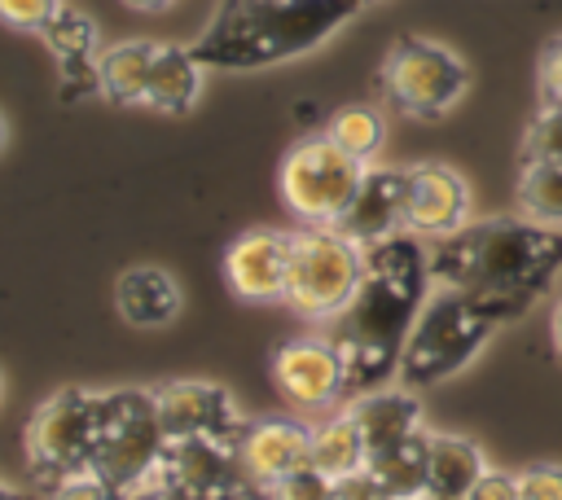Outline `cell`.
<instances>
[{"label":"cell","mask_w":562,"mask_h":500,"mask_svg":"<svg viewBox=\"0 0 562 500\" xmlns=\"http://www.w3.org/2000/svg\"><path fill=\"white\" fill-rule=\"evenodd\" d=\"M127 9H136V13H158V9H167L171 0H123Z\"/></svg>","instance_id":"obj_36"},{"label":"cell","mask_w":562,"mask_h":500,"mask_svg":"<svg viewBox=\"0 0 562 500\" xmlns=\"http://www.w3.org/2000/svg\"><path fill=\"white\" fill-rule=\"evenodd\" d=\"M4 136H9V127H4V114H0V149H4Z\"/></svg>","instance_id":"obj_40"},{"label":"cell","mask_w":562,"mask_h":500,"mask_svg":"<svg viewBox=\"0 0 562 500\" xmlns=\"http://www.w3.org/2000/svg\"><path fill=\"white\" fill-rule=\"evenodd\" d=\"M404 193H408V171L364 167V180L334 228L360 246H373L391 232H404Z\"/></svg>","instance_id":"obj_16"},{"label":"cell","mask_w":562,"mask_h":500,"mask_svg":"<svg viewBox=\"0 0 562 500\" xmlns=\"http://www.w3.org/2000/svg\"><path fill=\"white\" fill-rule=\"evenodd\" d=\"M364 276V246L334 224H307L290 232L285 303L307 320H334Z\"/></svg>","instance_id":"obj_6"},{"label":"cell","mask_w":562,"mask_h":500,"mask_svg":"<svg viewBox=\"0 0 562 500\" xmlns=\"http://www.w3.org/2000/svg\"><path fill=\"white\" fill-rule=\"evenodd\" d=\"M154 395L167 439H237L246 430L237 399L220 382L184 377V382H162Z\"/></svg>","instance_id":"obj_12"},{"label":"cell","mask_w":562,"mask_h":500,"mask_svg":"<svg viewBox=\"0 0 562 500\" xmlns=\"http://www.w3.org/2000/svg\"><path fill=\"white\" fill-rule=\"evenodd\" d=\"M553 342H558V351H562V303H558V311H553Z\"/></svg>","instance_id":"obj_38"},{"label":"cell","mask_w":562,"mask_h":500,"mask_svg":"<svg viewBox=\"0 0 562 500\" xmlns=\"http://www.w3.org/2000/svg\"><path fill=\"white\" fill-rule=\"evenodd\" d=\"M325 136H329L338 149H347L351 158L369 162V158L382 149L386 123H382V114H378L373 105H342V110L325 123Z\"/></svg>","instance_id":"obj_26"},{"label":"cell","mask_w":562,"mask_h":500,"mask_svg":"<svg viewBox=\"0 0 562 500\" xmlns=\"http://www.w3.org/2000/svg\"><path fill=\"white\" fill-rule=\"evenodd\" d=\"M272 386L299 408H329L347 399V368L334 338H294L281 342L268 360Z\"/></svg>","instance_id":"obj_11"},{"label":"cell","mask_w":562,"mask_h":500,"mask_svg":"<svg viewBox=\"0 0 562 500\" xmlns=\"http://www.w3.org/2000/svg\"><path fill=\"white\" fill-rule=\"evenodd\" d=\"M149 478L206 500H263V491L241 469L237 439H167V452Z\"/></svg>","instance_id":"obj_10"},{"label":"cell","mask_w":562,"mask_h":500,"mask_svg":"<svg viewBox=\"0 0 562 500\" xmlns=\"http://www.w3.org/2000/svg\"><path fill=\"white\" fill-rule=\"evenodd\" d=\"M0 500H31V496L18 491V487H9V482H0Z\"/></svg>","instance_id":"obj_37"},{"label":"cell","mask_w":562,"mask_h":500,"mask_svg":"<svg viewBox=\"0 0 562 500\" xmlns=\"http://www.w3.org/2000/svg\"><path fill=\"white\" fill-rule=\"evenodd\" d=\"M307 452H312V430L290 417H259V421H246V430L237 434L241 469L263 496L277 478L307 465Z\"/></svg>","instance_id":"obj_15"},{"label":"cell","mask_w":562,"mask_h":500,"mask_svg":"<svg viewBox=\"0 0 562 500\" xmlns=\"http://www.w3.org/2000/svg\"><path fill=\"white\" fill-rule=\"evenodd\" d=\"M224 276L228 289L246 303H277L285 298V276H290V232L277 228H250L233 237L224 250Z\"/></svg>","instance_id":"obj_14"},{"label":"cell","mask_w":562,"mask_h":500,"mask_svg":"<svg viewBox=\"0 0 562 500\" xmlns=\"http://www.w3.org/2000/svg\"><path fill=\"white\" fill-rule=\"evenodd\" d=\"M527 158H544V162H562V105H544L522 140V162Z\"/></svg>","instance_id":"obj_28"},{"label":"cell","mask_w":562,"mask_h":500,"mask_svg":"<svg viewBox=\"0 0 562 500\" xmlns=\"http://www.w3.org/2000/svg\"><path fill=\"white\" fill-rule=\"evenodd\" d=\"M540 96L544 105H562V35H553L540 53Z\"/></svg>","instance_id":"obj_32"},{"label":"cell","mask_w":562,"mask_h":500,"mask_svg":"<svg viewBox=\"0 0 562 500\" xmlns=\"http://www.w3.org/2000/svg\"><path fill=\"white\" fill-rule=\"evenodd\" d=\"M426 456H430V434L417 430L382 452H369L364 474L391 496V500H413L426 491Z\"/></svg>","instance_id":"obj_22"},{"label":"cell","mask_w":562,"mask_h":500,"mask_svg":"<svg viewBox=\"0 0 562 500\" xmlns=\"http://www.w3.org/2000/svg\"><path fill=\"white\" fill-rule=\"evenodd\" d=\"M167 452V430L158 417L154 390H101L97 395V430H92V461L88 474L132 491L140 487Z\"/></svg>","instance_id":"obj_5"},{"label":"cell","mask_w":562,"mask_h":500,"mask_svg":"<svg viewBox=\"0 0 562 500\" xmlns=\"http://www.w3.org/2000/svg\"><path fill=\"white\" fill-rule=\"evenodd\" d=\"M127 500H206V496H193V491L171 487V482H162V478H145L140 487L127 491Z\"/></svg>","instance_id":"obj_35"},{"label":"cell","mask_w":562,"mask_h":500,"mask_svg":"<svg viewBox=\"0 0 562 500\" xmlns=\"http://www.w3.org/2000/svg\"><path fill=\"white\" fill-rule=\"evenodd\" d=\"M483 474H487V461H483V452L470 439H461V434H430L426 491L465 500Z\"/></svg>","instance_id":"obj_23"},{"label":"cell","mask_w":562,"mask_h":500,"mask_svg":"<svg viewBox=\"0 0 562 500\" xmlns=\"http://www.w3.org/2000/svg\"><path fill=\"white\" fill-rule=\"evenodd\" d=\"M531 303L522 298H501V294H470V289H448L439 285L417 320H413V333L404 342V355H400V386L408 390H426V386H439L443 377L461 373L479 351L483 342L505 325V320H518Z\"/></svg>","instance_id":"obj_4"},{"label":"cell","mask_w":562,"mask_h":500,"mask_svg":"<svg viewBox=\"0 0 562 500\" xmlns=\"http://www.w3.org/2000/svg\"><path fill=\"white\" fill-rule=\"evenodd\" d=\"M154 39H119L101 48L97 57V92H105L114 105H145L149 70H154Z\"/></svg>","instance_id":"obj_20"},{"label":"cell","mask_w":562,"mask_h":500,"mask_svg":"<svg viewBox=\"0 0 562 500\" xmlns=\"http://www.w3.org/2000/svg\"><path fill=\"white\" fill-rule=\"evenodd\" d=\"M334 500H391L369 474H351V478H342L338 487H334Z\"/></svg>","instance_id":"obj_34"},{"label":"cell","mask_w":562,"mask_h":500,"mask_svg":"<svg viewBox=\"0 0 562 500\" xmlns=\"http://www.w3.org/2000/svg\"><path fill=\"white\" fill-rule=\"evenodd\" d=\"M518 211L536 224L562 228V162L527 158L518 175Z\"/></svg>","instance_id":"obj_25"},{"label":"cell","mask_w":562,"mask_h":500,"mask_svg":"<svg viewBox=\"0 0 562 500\" xmlns=\"http://www.w3.org/2000/svg\"><path fill=\"white\" fill-rule=\"evenodd\" d=\"M40 496H44V500H127L123 487H114V482H105V478H97V474L66 478V482H57V487H48V491H40Z\"/></svg>","instance_id":"obj_29"},{"label":"cell","mask_w":562,"mask_h":500,"mask_svg":"<svg viewBox=\"0 0 562 500\" xmlns=\"http://www.w3.org/2000/svg\"><path fill=\"white\" fill-rule=\"evenodd\" d=\"M562 272V228L527 215H496L465 224L430 246V281L470 294H501L536 303Z\"/></svg>","instance_id":"obj_2"},{"label":"cell","mask_w":562,"mask_h":500,"mask_svg":"<svg viewBox=\"0 0 562 500\" xmlns=\"http://www.w3.org/2000/svg\"><path fill=\"white\" fill-rule=\"evenodd\" d=\"M430 298V250L413 232H391L364 246V276L351 303L334 316V346L347 368V399L382 390L400 373L404 342Z\"/></svg>","instance_id":"obj_1"},{"label":"cell","mask_w":562,"mask_h":500,"mask_svg":"<svg viewBox=\"0 0 562 500\" xmlns=\"http://www.w3.org/2000/svg\"><path fill=\"white\" fill-rule=\"evenodd\" d=\"M198 92H202V61L193 57V48L158 44L149 88H145V105L158 110V114H189Z\"/></svg>","instance_id":"obj_21"},{"label":"cell","mask_w":562,"mask_h":500,"mask_svg":"<svg viewBox=\"0 0 562 500\" xmlns=\"http://www.w3.org/2000/svg\"><path fill=\"white\" fill-rule=\"evenodd\" d=\"M114 307L132 329H162L180 311V285L167 268L136 263L114 281Z\"/></svg>","instance_id":"obj_18"},{"label":"cell","mask_w":562,"mask_h":500,"mask_svg":"<svg viewBox=\"0 0 562 500\" xmlns=\"http://www.w3.org/2000/svg\"><path fill=\"white\" fill-rule=\"evenodd\" d=\"M382 88L400 114L439 118L470 88V70L452 48L422 35H400L382 61Z\"/></svg>","instance_id":"obj_9"},{"label":"cell","mask_w":562,"mask_h":500,"mask_svg":"<svg viewBox=\"0 0 562 500\" xmlns=\"http://www.w3.org/2000/svg\"><path fill=\"white\" fill-rule=\"evenodd\" d=\"M413 500H457V496H435V491H422V496H413Z\"/></svg>","instance_id":"obj_39"},{"label":"cell","mask_w":562,"mask_h":500,"mask_svg":"<svg viewBox=\"0 0 562 500\" xmlns=\"http://www.w3.org/2000/svg\"><path fill=\"white\" fill-rule=\"evenodd\" d=\"M465 500H522V496H518V474L487 469V474L474 482V491H470Z\"/></svg>","instance_id":"obj_33"},{"label":"cell","mask_w":562,"mask_h":500,"mask_svg":"<svg viewBox=\"0 0 562 500\" xmlns=\"http://www.w3.org/2000/svg\"><path fill=\"white\" fill-rule=\"evenodd\" d=\"M307 461H312L321 474H329L334 482H342V478H351V474H364L369 447H364V434H360L351 408L338 412V417H329V421H321V425L312 430V452H307Z\"/></svg>","instance_id":"obj_24"},{"label":"cell","mask_w":562,"mask_h":500,"mask_svg":"<svg viewBox=\"0 0 562 500\" xmlns=\"http://www.w3.org/2000/svg\"><path fill=\"white\" fill-rule=\"evenodd\" d=\"M92 430H97V395L79 386L53 390L26 421V465L40 491L88 474L92 461Z\"/></svg>","instance_id":"obj_7"},{"label":"cell","mask_w":562,"mask_h":500,"mask_svg":"<svg viewBox=\"0 0 562 500\" xmlns=\"http://www.w3.org/2000/svg\"><path fill=\"white\" fill-rule=\"evenodd\" d=\"M518 496L522 500H562V465H527L518 474Z\"/></svg>","instance_id":"obj_31"},{"label":"cell","mask_w":562,"mask_h":500,"mask_svg":"<svg viewBox=\"0 0 562 500\" xmlns=\"http://www.w3.org/2000/svg\"><path fill=\"white\" fill-rule=\"evenodd\" d=\"M369 0H224L220 18L189 44L211 70H259L325 44Z\"/></svg>","instance_id":"obj_3"},{"label":"cell","mask_w":562,"mask_h":500,"mask_svg":"<svg viewBox=\"0 0 562 500\" xmlns=\"http://www.w3.org/2000/svg\"><path fill=\"white\" fill-rule=\"evenodd\" d=\"M364 180V162L329 136H303L281 162V197L303 224H338Z\"/></svg>","instance_id":"obj_8"},{"label":"cell","mask_w":562,"mask_h":500,"mask_svg":"<svg viewBox=\"0 0 562 500\" xmlns=\"http://www.w3.org/2000/svg\"><path fill=\"white\" fill-rule=\"evenodd\" d=\"M334 487H338V482H334L329 474H321V469L307 461V465L290 469L285 478H277L263 500H334Z\"/></svg>","instance_id":"obj_27"},{"label":"cell","mask_w":562,"mask_h":500,"mask_svg":"<svg viewBox=\"0 0 562 500\" xmlns=\"http://www.w3.org/2000/svg\"><path fill=\"white\" fill-rule=\"evenodd\" d=\"M61 0H0V22L13 31H44Z\"/></svg>","instance_id":"obj_30"},{"label":"cell","mask_w":562,"mask_h":500,"mask_svg":"<svg viewBox=\"0 0 562 500\" xmlns=\"http://www.w3.org/2000/svg\"><path fill=\"white\" fill-rule=\"evenodd\" d=\"M470 224V189L465 180L443 162L408 167V193H404V232L422 241H439Z\"/></svg>","instance_id":"obj_13"},{"label":"cell","mask_w":562,"mask_h":500,"mask_svg":"<svg viewBox=\"0 0 562 500\" xmlns=\"http://www.w3.org/2000/svg\"><path fill=\"white\" fill-rule=\"evenodd\" d=\"M40 39L48 44V53L57 57L61 66V96H83V92H97V57H101V39H97V22L79 9H57L48 18V26L40 31Z\"/></svg>","instance_id":"obj_17"},{"label":"cell","mask_w":562,"mask_h":500,"mask_svg":"<svg viewBox=\"0 0 562 500\" xmlns=\"http://www.w3.org/2000/svg\"><path fill=\"white\" fill-rule=\"evenodd\" d=\"M351 417H356L369 452H382V447H391V443H400V439L422 430V404H417V395L408 386H400V390L382 386V390L360 395L351 404Z\"/></svg>","instance_id":"obj_19"}]
</instances>
